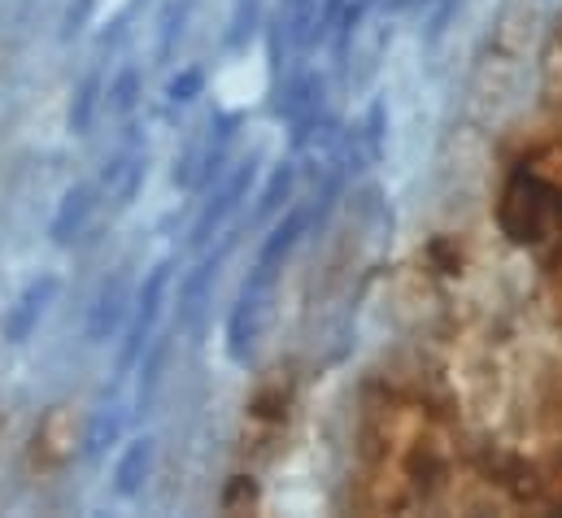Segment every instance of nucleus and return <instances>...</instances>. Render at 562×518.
I'll return each instance as SVG.
<instances>
[{"mask_svg":"<svg viewBox=\"0 0 562 518\" xmlns=\"http://www.w3.org/2000/svg\"><path fill=\"white\" fill-rule=\"evenodd\" d=\"M161 362H166V340H153L144 349V371H140V392H136V409L148 414L153 405V392H157V380H161Z\"/></svg>","mask_w":562,"mask_h":518,"instance_id":"nucleus-16","label":"nucleus"},{"mask_svg":"<svg viewBox=\"0 0 562 518\" xmlns=\"http://www.w3.org/2000/svg\"><path fill=\"white\" fill-rule=\"evenodd\" d=\"M292 179H296V170L283 161V166H276V174H271V183L262 188V196H258V210H254V218L262 223V218H271L276 210H280L283 201H288V192H292Z\"/></svg>","mask_w":562,"mask_h":518,"instance_id":"nucleus-15","label":"nucleus"},{"mask_svg":"<svg viewBox=\"0 0 562 518\" xmlns=\"http://www.w3.org/2000/svg\"><path fill=\"white\" fill-rule=\"evenodd\" d=\"M123 318H127V274H114L105 288H101V296H97V305H92V318H88V340H110L119 327H123Z\"/></svg>","mask_w":562,"mask_h":518,"instance_id":"nucleus-7","label":"nucleus"},{"mask_svg":"<svg viewBox=\"0 0 562 518\" xmlns=\"http://www.w3.org/2000/svg\"><path fill=\"white\" fill-rule=\"evenodd\" d=\"M254 179H258V157L240 161V166L223 179V188L210 196V205L201 210V218H196V227H192V245H196V249H201V245H210V240H214V232L227 223V214H236V210H240V201L249 196Z\"/></svg>","mask_w":562,"mask_h":518,"instance_id":"nucleus-4","label":"nucleus"},{"mask_svg":"<svg viewBox=\"0 0 562 518\" xmlns=\"http://www.w3.org/2000/svg\"><path fill=\"white\" fill-rule=\"evenodd\" d=\"M92 205H97V188H92V183H75V188L61 196V210H57V218H53V227H48L53 245H70V240L83 232Z\"/></svg>","mask_w":562,"mask_h":518,"instance_id":"nucleus-9","label":"nucleus"},{"mask_svg":"<svg viewBox=\"0 0 562 518\" xmlns=\"http://www.w3.org/2000/svg\"><path fill=\"white\" fill-rule=\"evenodd\" d=\"M140 183H144V148H140V139H127L123 153H119V157L110 161V170H105V188H110L114 205H132L136 192H140Z\"/></svg>","mask_w":562,"mask_h":518,"instance_id":"nucleus-8","label":"nucleus"},{"mask_svg":"<svg viewBox=\"0 0 562 518\" xmlns=\"http://www.w3.org/2000/svg\"><path fill=\"white\" fill-rule=\"evenodd\" d=\"M562 196L554 188H546L541 179L532 174H519L510 188H506V201H502V227L515 245H537L550 227V218L559 214Z\"/></svg>","mask_w":562,"mask_h":518,"instance_id":"nucleus-1","label":"nucleus"},{"mask_svg":"<svg viewBox=\"0 0 562 518\" xmlns=\"http://www.w3.org/2000/svg\"><path fill=\"white\" fill-rule=\"evenodd\" d=\"M227 249H232V240H227L218 254L201 258V266L183 279V292H179V327H196V318L205 314L210 288H214V279H218V266H223V258H227Z\"/></svg>","mask_w":562,"mask_h":518,"instance_id":"nucleus-6","label":"nucleus"},{"mask_svg":"<svg viewBox=\"0 0 562 518\" xmlns=\"http://www.w3.org/2000/svg\"><path fill=\"white\" fill-rule=\"evenodd\" d=\"M170 270H175V261H157V266L148 270V279L140 283V292H136V314H132V323H127L119 375H127L144 358V349L153 345V327H157V314H161V301H166V288H170Z\"/></svg>","mask_w":562,"mask_h":518,"instance_id":"nucleus-3","label":"nucleus"},{"mask_svg":"<svg viewBox=\"0 0 562 518\" xmlns=\"http://www.w3.org/2000/svg\"><path fill=\"white\" fill-rule=\"evenodd\" d=\"M57 288H61L57 274H40V279H31V283L22 288V296H18V301L9 305V314H4V340H9V345H26V340H31V331H35L40 318H44V309L53 305Z\"/></svg>","mask_w":562,"mask_h":518,"instance_id":"nucleus-5","label":"nucleus"},{"mask_svg":"<svg viewBox=\"0 0 562 518\" xmlns=\"http://www.w3.org/2000/svg\"><path fill=\"white\" fill-rule=\"evenodd\" d=\"M236 131H240V114H214V123H210V139H205V148H201L196 188H210V183L218 179V170H223V161H227V148H232Z\"/></svg>","mask_w":562,"mask_h":518,"instance_id":"nucleus-10","label":"nucleus"},{"mask_svg":"<svg viewBox=\"0 0 562 518\" xmlns=\"http://www.w3.org/2000/svg\"><path fill=\"white\" fill-rule=\"evenodd\" d=\"M254 22H258V0H240V9H236V22H232V44H240L249 31H254Z\"/></svg>","mask_w":562,"mask_h":518,"instance_id":"nucleus-20","label":"nucleus"},{"mask_svg":"<svg viewBox=\"0 0 562 518\" xmlns=\"http://www.w3.org/2000/svg\"><path fill=\"white\" fill-rule=\"evenodd\" d=\"M305 223H310V210H288V218L271 232V240L262 245V254H258V266H254V270H262V274H280L283 258H288L292 245L301 240Z\"/></svg>","mask_w":562,"mask_h":518,"instance_id":"nucleus-11","label":"nucleus"},{"mask_svg":"<svg viewBox=\"0 0 562 518\" xmlns=\"http://www.w3.org/2000/svg\"><path fill=\"white\" fill-rule=\"evenodd\" d=\"M271 283H276V274L254 270V274L245 279V288H240V296H236V309H232V318H227V353H232L236 362H249L254 349H258V336H262V327H267Z\"/></svg>","mask_w":562,"mask_h":518,"instance_id":"nucleus-2","label":"nucleus"},{"mask_svg":"<svg viewBox=\"0 0 562 518\" xmlns=\"http://www.w3.org/2000/svg\"><path fill=\"white\" fill-rule=\"evenodd\" d=\"M148 471H153V440L140 436V440H132L123 449V458L114 466V493L119 497H136L144 488V480H148Z\"/></svg>","mask_w":562,"mask_h":518,"instance_id":"nucleus-12","label":"nucleus"},{"mask_svg":"<svg viewBox=\"0 0 562 518\" xmlns=\"http://www.w3.org/2000/svg\"><path fill=\"white\" fill-rule=\"evenodd\" d=\"M136 101H140V70L127 66V70L110 83V110H114V114H132Z\"/></svg>","mask_w":562,"mask_h":518,"instance_id":"nucleus-18","label":"nucleus"},{"mask_svg":"<svg viewBox=\"0 0 562 518\" xmlns=\"http://www.w3.org/2000/svg\"><path fill=\"white\" fill-rule=\"evenodd\" d=\"M314 114H323V75H301V79H292V88L283 97V119L301 123Z\"/></svg>","mask_w":562,"mask_h":518,"instance_id":"nucleus-13","label":"nucleus"},{"mask_svg":"<svg viewBox=\"0 0 562 518\" xmlns=\"http://www.w3.org/2000/svg\"><path fill=\"white\" fill-rule=\"evenodd\" d=\"M236 502H254V484H249V480H236V484L227 488V497H223V506L232 510Z\"/></svg>","mask_w":562,"mask_h":518,"instance_id":"nucleus-21","label":"nucleus"},{"mask_svg":"<svg viewBox=\"0 0 562 518\" xmlns=\"http://www.w3.org/2000/svg\"><path fill=\"white\" fill-rule=\"evenodd\" d=\"M201 88H205V75H201L196 66H188V70H179V75L166 83V97H170V105H188V101L201 97Z\"/></svg>","mask_w":562,"mask_h":518,"instance_id":"nucleus-19","label":"nucleus"},{"mask_svg":"<svg viewBox=\"0 0 562 518\" xmlns=\"http://www.w3.org/2000/svg\"><path fill=\"white\" fill-rule=\"evenodd\" d=\"M97 101H101V75L92 70V75L83 79V88L75 92V105H70V131H75V135H88V131H92Z\"/></svg>","mask_w":562,"mask_h":518,"instance_id":"nucleus-14","label":"nucleus"},{"mask_svg":"<svg viewBox=\"0 0 562 518\" xmlns=\"http://www.w3.org/2000/svg\"><path fill=\"white\" fill-rule=\"evenodd\" d=\"M119 431H123V409H119V405L101 409L97 423H92V431H88V458H101V453L119 440Z\"/></svg>","mask_w":562,"mask_h":518,"instance_id":"nucleus-17","label":"nucleus"}]
</instances>
